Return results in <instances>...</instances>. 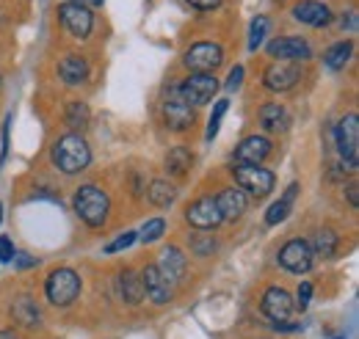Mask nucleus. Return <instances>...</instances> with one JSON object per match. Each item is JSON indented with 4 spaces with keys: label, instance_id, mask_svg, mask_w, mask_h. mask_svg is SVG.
<instances>
[{
    "label": "nucleus",
    "instance_id": "9d476101",
    "mask_svg": "<svg viewBox=\"0 0 359 339\" xmlns=\"http://www.w3.org/2000/svg\"><path fill=\"white\" fill-rule=\"evenodd\" d=\"M58 20H61L64 31H67L69 36H75V39H86L91 34V28H94V14H91L89 8L75 6V3H69V0L58 6Z\"/></svg>",
    "mask_w": 359,
    "mask_h": 339
},
{
    "label": "nucleus",
    "instance_id": "c03bdc74",
    "mask_svg": "<svg viewBox=\"0 0 359 339\" xmlns=\"http://www.w3.org/2000/svg\"><path fill=\"white\" fill-rule=\"evenodd\" d=\"M0 221H3V205H0Z\"/></svg>",
    "mask_w": 359,
    "mask_h": 339
},
{
    "label": "nucleus",
    "instance_id": "39448f33",
    "mask_svg": "<svg viewBox=\"0 0 359 339\" xmlns=\"http://www.w3.org/2000/svg\"><path fill=\"white\" fill-rule=\"evenodd\" d=\"M334 144L343 158V169L357 171L359 166V119L357 113H348L334 127Z\"/></svg>",
    "mask_w": 359,
    "mask_h": 339
},
{
    "label": "nucleus",
    "instance_id": "423d86ee",
    "mask_svg": "<svg viewBox=\"0 0 359 339\" xmlns=\"http://www.w3.org/2000/svg\"><path fill=\"white\" fill-rule=\"evenodd\" d=\"M232 174H235V182H238V188L243 191V193H249V196H255V199H263V196H269L271 191H273V185H276V174L269 169H263V166H232Z\"/></svg>",
    "mask_w": 359,
    "mask_h": 339
},
{
    "label": "nucleus",
    "instance_id": "f03ea898",
    "mask_svg": "<svg viewBox=\"0 0 359 339\" xmlns=\"http://www.w3.org/2000/svg\"><path fill=\"white\" fill-rule=\"evenodd\" d=\"M72 207L78 212V218L91 226V229H102L105 221H108V212H111V199L102 188L97 185H81V191L75 193L72 199Z\"/></svg>",
    "mask_w": 359,
    "mask_h": 339
},
{
    "label": "nucleus",
    "instance_id": "6e6552de",
    "mask_svg": "<svg viewBox=\"0 0 359 339\" xmlns=\"http://www.w3.org/2000/svg\"><path fill=\"white\" fill-rule=\"evenodd\" d=\"M177 94L191 108H202V105H210L213 97L219 94V81L216 75H191L177 85Z\"/></svg>",
    "mask_w": 359,
    "mask_h": 339
},
{
    "label": "nucleus",
    "instance_id": "cd10ccee",
    "mask_svg": "<svg viewBox=\"0 0 359 339\" xmlns=\"http://www.w3.org/2000/svg\"><path fill=\"white\" fill-rule=\"evenodd\" d=\"M313 254H320V256H332L337 251V232L334 229H329V226H320L318 232H315L313 237Z\"/></svg>",
    "mask_w": 359,
    "mask_h": 339
},
{
    "label": "nucleus",
    "instance_id": "dca6fc26",
    "mask_svg": "<svg viewBox=\"0 0 359 339\" xmlns=\"http://www.w3.org/2000/svg\"><path fill=\"white\" fill-rule=\"evenodd\" d=\"M299 78H302V69L296 64H290V61H273L269 69H266V75H263V83L271 91L282 94V91H290L293 85L299 83Z\"/></svg>",
    "mask_w": 359,
    "mask_h": 339
},
{
    "label": "nucleus",
    "instance_id": "473e14b6",
    "mask_svg": "<svg viewBox=\"0 0 359 339\" xmlns=\"http://www.w3.org/2000/svg\"><path fill=\"white\" fill-rule=\"evenodd\" d=\"M191 249L199 256H210L216 251V240H213L210 232H202V235H194V237H191Z\"/></svg>",
    "mask_w": 359,
    "mask_h": 339
},
{
    "label": "nucleus",
    "instance_id": "4c0bfd02",
    "mask_svg": "<svg viewBox=\"0 0 359 339\" xmlns=\"http://www.w3.org/2000/svg\"><path fill=\"white\" fill-rule=\"evenodd\" d=\"M11 262H14V268H17V270H25V268H36V262H39V259H34V256H28V254H22V251H17Z\"/></svg>",
    "mask_w": 359,
    "mask_h": 339
},
{
    "label": "nucleus",
    "instance_id": "f3484780",
    "mask_svg": "<svg viewBox=\"0 0 359 339\" xmlns=\"http://www.w3.org/2000/svg\"><path fill=\"white\" fill-rule=\"evenodd\" d=\"M293 17L304 25H313V28H323L332 22V8L320 0H302L293 6Z\"/></svg>",
    "mask_w": 359,
    "mask_h": 339
},
{
    "label": "nucleus",
    "instance_id": "f8f14e48",
    "mask_svg": "<svg viewBox=\"0 0 359 339\" xmlns=\"http://www.w3.org/2000/svg\"><path fill=\"white\" fill-rule=\"evenodd\" d=\"M266 53H269L273 61H307V58H313V47L307 39H302V36H276V39H271L269 47H266Z\"/></svg>",
    "mask_w": 359,
    "mask_h": 339
},
{
    "label": "nucleus",
    "instance_id": "ddd939ff",
    "mask_svg": "<svg viewBox=\"0 0 359 339\" xmlns=\"http://www.w3.org/2000/svg\"><path fill=\"white\" fill-rule=\"evenodd\" d=\"M271 149H273V144H271L266 135H246V138L235 146L232 160H235L238 166H260L271 155Z\"/></svg>",
    "mask_w": 359,
    "mask_h": 339
},
{
    "label": "nucleus",
    "instance_id": "37998d69",
    "mask_svg": "<svg viewBox=\"0 0 359 339\" xmlns=\"http://www.w3.org/2000/svg\"><path fill=\"white\" fill-rule=\"evenodd\" d=\"M0 339H17V334H14V331H8V328H6V331H0Z\"/></svg>",
    "mask_w": 359,
    "mask_h": 339
},
{
    "label": "nucleus",
    "instance_id": "f704fd0d",
    "mask_svg": "<svg viewBox=\"0 0 359 339\" xmlns=\"http://www.w3.org/2000/svg\"><path fill=\"white\" fill-rule=\"evenodd\" d=\"M313 284H310V282H302V284H299V293H296V306H299V309H302V312H304V309H307V306H310V300H313Z\"/></svg>",
    "mask_w": 359,
    "mask_h": 339
},
{
    "label": "nucleus",
    "instance_id": "4468645a",
    "mask_svg": "<svg viewBox=\"0 0 359 339\" xmlns=\"http://www.w3.org/2000/svg\"><path fill=\"white\" fill-rule=\"evenodd\" d=\"M161 116H163V125L169 130H175V132H185V130L194 127V108L180 97L177 91L163 102V108H161Z\"/></svg>",
    "mask_w": 359,
    "mask_h": 339
},
{
    "label": "nucleus",
    "instance_id": "6ab92c4d",
    "mask_svg": "<svg viewBox=\"0 0 359 339\" xmlns=\"http://www.w3.org/2000/svg\"><path fill=\"white\" fill-rule=\"evenodd\" d=\"M185 268H188V259H185V254L180 251L177 246H169V249H163V251H161L158 270H161L172 284H175V282H182Z\"/></svg>",
    "mask_w": 359,
    "mask_h": 339
},
{
    "label": "nucleus",
    "instance_id": "58836bf2",
    "mask_svg": "<svg viewBox=\"0 0 359 339\" xmlns=\"http://www.w3.org/2000/svg\"><path fill=\"white\" fill-rule=\"evenodd\" d=\"M194 8H199V11H213V8H219L222 6V0H188Z\"/></svg>",
    "mask_w": 359,
    "mask_h": 339
},
{
    "label": "nucleus",
    "instance_id": "7ed1b4c3",
    "mask_svg": "<svg viewBox=\"0 0 359 339\" xmlns=\"http://www.w3.org/2000/svg\"><path fill=\"white\" fill-rule=\"evenodd\" d=\"M45 296L53 306H69L81 296V276L72 268H55L45 282Z\"/></svg>",
    "mask_w": 359,
    "mask_h": 339
},
{
    "label": "nucleus",
    "instance_id": "7c9ffc66",
    "mask_svg": "<svg viewBox=\"0 0 359 339\" xmlns=\"http://www.w3.org/2000/svg\"><path fill=\"white\" fill-rule=\"evenodd\" d=\"M163 232H166V221L163 218H152V221H147L144 226H141V232H135L138 235V240L141 243H155V240H161L163 237Z\"/></svg>",
    "mask_w": 359,
    "mask_h": 339
},
{
    "label": "nucleus",
    "instance_id": "bb28decb",
    "mask_svg": "<svg viewBox=\"0 0 359 339\" xmlns=\"http://www.w3.org/2000/svg\"><path fill=\"white\" fill-rule=\"evenodd\" d=\"M260 125L271 132H276V130H282L287 125V111L279 105V102H266L263 108H260Z\"/></svg>",
    "mask_w": 359,
    "mask_h": 339
},
{
    "label": "nucleus",
    "instance_id": "79ce46f5",
    "mask_svg": "<svg viewBox=\"0 0 359 339\" xmlns=\"http://www.w3.org/2000/svg\"><path fill=\"white\" fill-rule=\"evenodd\" d=\"M69 3H75V6H83V8H97V6H102V0H69Z\"/></svg>",
    "mask_w": 359,
    "mask_h": 339
},
{
    "label": "nucleus",
    "instance_id": "2eb2a0df",
    "mask_svg": "<svg viewBox=\"0 0 359 339\" xmlns=\"http://www.w3.org/2000/svg\"><path fill=\"white\" fill-rule=\"evenodd\" d=\"M141 284H144V298H149L152 303H158V306H163V303H169L172 300V282L158 270V265H147L144 270H141Z\"/></svg>",
    "mask_w": 359,
    "mask_h": 339
},
{
    "label": "nucleus",
    "instance_id": "2f4dec72",
    "mask_svg": "<svg viewBox=\"0 0 359 339\" xmlns=\"http://www.w3.org/2000/svg\"><path fill=\"white\" fill-rule=\"evenodd\" d=\"M226 111H229V99H219L213 105V113H210V122H208V141H213L219 135V127H222V119H224Z\"/></svg>",
    "mask_w": 359,
    "mask_h": 339
},
{
    "label": "nucleus",
    "instance_id": "b1692460",
    "mask_svg": "<svg viewBox=\"0 0 359 339\" xmlns=\"http://www.w3.org/2000/svg\"><path fill=\"white\" fill-rule=\"evenodd\" d=\"M351 55H354V42H337L323 53V64L332 72H340V69H346V64L351 61Z\"/></svg>",
    "mask_w": 359,
    "mask_h": 339
},
{
    "label": "nucleus",
    "instance_id": "c9c22d12",
    "mask_svg": "<svg viewBox=\"0 0 359 339\" xmlns=\"http://www.w3.org/2000/svg\"><path fill=\"white\" fill-rule=\"evenodd\" d=\"M241 83H243V67L238 64V67H232V72H229V78H226L224 88L226 91H238Z\"/></svg>",
    "mask_w": 359,
    "mask_h": 339
},
{
    "label": "nucleus",
    "instance_id": "aec40b11",
    "mask_svg": "<svg viewBox=\"0 0 359 339\" xmlns=\"http://www.w3.org/2000/svg\"><path fill=\"white\" fill-rule=\"evenodd\" d=\"M58 78L67 85H81L89 81V64L81 55H67L58 61Z\"/></svg>",
    "mask_w": 359,
    "mask_h": 339
},
{
    "label": "nucleus",
    "instance_id": "9b49d317",
    "mask_svg": "<svg viewBox=\"0 0 359 339\" xmlns=\"http://www.w3.org/2000/svg\"><path fill=\"white\" fill-rule=\"evenodd\" d=\"M185 221H188L194 229H199V232H213V229H219V223H222L224 218H222V212H219L216 196H202V199H196V202L185 210Z\"/></svg>",
    "mask_w": 359,
    "mask_h": 339
},
{
    "label": "nucleus",
    "instance_id": "e433bc0d",
    "mask_svg": "<svg viewBox=\"0 0 359 339\" xmlns=\"http://www.w3.org/2000/svg\"><path fill=\"white\" fill-rule=\"evenodd\" d=\"M17 254V249H14V243L6 237V235H0V262H11Z\"/></svg>",
    "mask_w": 359,
    "mask_h": 339
},
{
    "label": "nucleus",
    "instance_id": "393cba45",
    "mask_svg": "<svg viewBox=\"0 0 359 339\" xmlns=\"http://www.w3.org/2000/svg\"><path fill=\"white\" fill-rule=\"evenodd\" d=\"M166 171L172 174V177H185L191 166H194V155L185 149V146H175V149H169V155H166Z\"/></svg>",
    "mask_w": 359,
    "mask_h": 339
},
{
    "label": "nucleus",
    "instance_id": "412c9836",
    "mask_svg": "<svg viewBox=\"0 0 359 339\" xmlns=\"http://www.w3.org/2000/svg\"><path fill=\"white\" fill-rule=\"evenodd\" d=\"M119 296L125 303H141L144 300V284H141V273H135L130 268H125V270H119Z\"/></svg>",
    "mask_w": 359,
    "mask_h": 339
},
{
    "label": "nucleus",
    "instance_id": "c85d7f7f",
    "mask_svg": "<svg viewBox=\"0 0 359 339\" xmlns=\"http://www.w3.org/2000/svg\"><path fill=\"white\" fill-rule=\"evenodd\" d=\"M64 119L72 130H83L89 125V105L86 102H69Z\"/></svg>",
    "mask_w": 359,
    "mask_h": 339
},
{
    "label": "nucleus",
    "instance_id": "a878e982",
    "mask_svg": "<svg viewBox=\"0 0 359 339\" xmlns=\"http://www.w3.org/2000/svg\"><path fill=\"white\" fill-rule=\"evenodd\" d=\"M11 314L22 323V326H28V328H34V326H39V306L34 303V298L31 296H22L14 306H11Z\"/></svg>",
    "mask_w": 359,
    "mask_h": 339
},
{
    "label": "nucleus",
    "instance_id": "72a5a7b5",
    "mask_svg": "<svg viewBox=\"0 0 359 339\" xmlns=\"http://www.w3.org/2000/svg\"><path fill=\"white\" fill-rule=\"evenodd\" d=\"M135 240H138V235H135L133 229L130 232H125V235H119L116 240H111L108 246H105V254H119V251H125V249H130Z\"/></svg>",
    "mask_w": 359,
    "mask_h": 339
},
{
    "label": "nucleus",
    "instance_id": "f257e3e1",
    "mask_svg": "<svg viewBox=\"0 0 359 339\" xmlns=\"http://www.w3.org/2000/svg\"><path fill=\"white\" fill-rule=\"evenodd\" d=\"M50 160H53L55 169L64 171V174H81V171L89 169L91 149L81 135L69 132V135H61V138L53 144V149H50Z\"/></svg>",
    "mask_w": 359,
    "mask_h": 339
},
{
    "label": "nucleus",
    "instance_id": "c756f323",
    "mask_svg": "<svg viewBox=\"0 0 359 339\" xmlns=\"http://www.w3.org/2000/svg\"><path fill=\"white\" fill-rule=\"evenodd\" d=\"M269 31H271V20L266 14H260V17L252 20V28H249V53H257V47L263 44Z\"/></svg>",
    "mask_w": 359,
    "mask_h": 339
},
{
    "label": "nucleus",
    "instance_id": "ea45409f",
    "mask_svg": "<svg viewBox=\"0 0 359 339\" xmlns=\"http://www.w3.org/2000/svg\"><path fill=\"white\" fill-rule=\"evenodd\" d=\"M348 205L357 210L359 207V185L357 182H348Z\"/></svg>",
    "mask_w": 359,
    "mask_h": 339
},
{
    "label": "nucleus",
    "instance_id": "0eeeda50",
    "mask_svg": "<svg viewBox=\"0 0 359 339\" xmlns=\"http://www.w3.org/2000/svg\"><path fill=\"white\" fill-rule=\"evenodd\" d=\"M222 61H224V47L216 42L191 44V47L185 50V58H182V64H185L191 72H196V75H210V72H216V69L222 67Z\"/></svg>",
    "mask_w": 359,
    "mask_h": 339
},
{
    "label": "nucleus",
    "instance_id": "5701e85b",
    "mask_svg": "<svg viewBox=\"0 0 359 339\" xmlns=\"http://www.w3.org/2000/svg\"><path fill=\"white\" fill-rule=\"evenodd\" d=\"M147 199H149V205L166 210V207L175 205V199H177V188H175L169 179H152V182H149V191H147Z\"/></svg>",
    "mask_w": 359,
    "mask_h": 339
},
{
    "label": "nucleus",
    "instance_id": "a19ab883",
    "mask_svg": "<svg viewBox=\"0 0 359 339\" xmlns=\"http://www.w3.org/2000/svg\"><path fill=\"white\" fill-rule=\"evenodd\" d=\"M11 116H6V125H3V152H0V166H3V160H6V152H8V122Z\"/></svg>",
    "mask_w": 359,
    "mask_h": 339
},
{
    "label": "nucleus",
    "instance_id": "a211bd4d",
    "mask_svg": "<svg viewBox=\"0 0 359 339\" xmlns=\"http://www.w3.org/2000/svg\"><path fill=\"white\" fill-rule=\"evenodd\" d=\"M216 205H219V212H222L224 221H238L249 207V196L241 188H224L216 196Z\"/></svg>",
    "mask_w": 359,
    "mask_h": 339
},
{
    "label": "nucleus",
    "instance_id": "1a4fd4ad",
    "mask_svg": "<svg viewBox=\"0 0 359 339\" xmlns=\"http://www.w3.org/2000/svg\"><path fill=\"white\" fill-rule=\"evenodd\" d=\"M313 249H310V243L304 240V237H293V240H287L282 249H279V254H276V262L287 270V273H307L310 268H313Z\"/></svg>",
    "mask_w": 359,
    "mask_h": 339
},
{
    "label": "nucleus",
    "instance_id": "4be33fe9",
    "mask_svg": "<svg viewBox=\"0 0 359 339\" xmlns=\"http://www.w3.org/2000/svg\"><path fill=\"white\" fill-rule=\"evenodd\" d=\"M296 196H299V182H290V188L285 191V196H282V199H276L269 210H266V223H269V226L282 223V221L290 215V207H293Z\"/></svg>",
    "mask_w": 359,
    "mask_h": 339
},
{
    "label": "nucleus",
    "instance_id": "20e7f679",
    "mask_svg": "<svg viewBox=\"0 0 359 339\" xmlns=\"http://www.w3.org/2000/svg\"><path fill=\"white\" fill-rule=\"evenodd\" d=\"M260 309H263V314L273 323V328H279V331H299V326L290 323V317H293V298L287 296V290L269 287L266 296H263Z\"/></svg>",
    "mask_w": 359,
    "mask_h": 339
}]
</instances>
